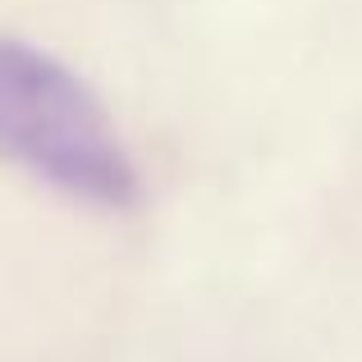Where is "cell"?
<instances>
[{
    "instance_id": "obj_1",
    "label": "cell",
    "mask_w": 362,
    "mask_h": 362,
    "mask_svg": "<svg viewBox=\"0 0 362 362\" xmlns=\"http://www.w3.org/2000/svg\"><path fill=\"white\" fill-rule=\"evenodd\" d=\"M0 156L78 202L106 211L138 202V165L101 97L14 37H0Z\"/></svg>"
}]
</instances>
